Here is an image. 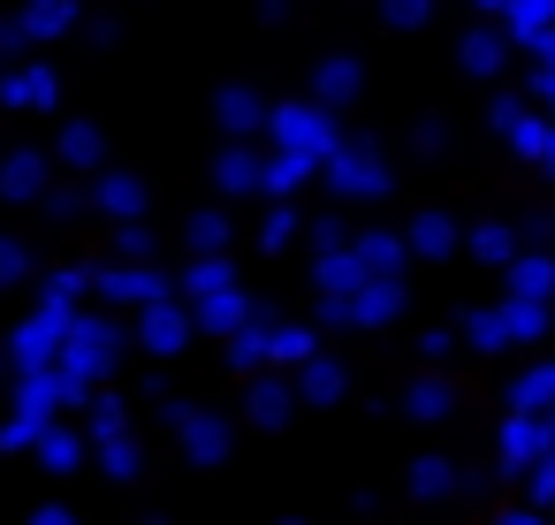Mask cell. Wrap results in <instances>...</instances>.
<instances>
[{
	"label": "cell",
	"instance_id": "cell-1",
	"mask_svg": "<svg viewBox=\"0 0 555 525\" xmlns=\"http://www.w3.org/2000/svg\"><path fill=\"white\" fill-rule=\"evenodd\" d=\"M267 138H274V161L305 183V176L327 168V153L343 145V123H335L327 107H312V100H282V107L267 115Z\"/></svg>",
	"mask_w": 555,
	"mask_h": 525
},
{
	"label": "cell",
	"instance_id": "cell-2",
	"mask_svg": "<svg viewBox=\"0 0 555 525\" xmlns=\"http://www.w3.org/2000/svg\"><path fill=\"white\" fill-rule=\"evenodd\" d=\"M327 191H343V199H388V191H396L388 153H380L365 130H343V145L327 153Z\"/></svg>",
	"mask_w": 555,
	"mask_h": 525
},
{
	"label": "cell",
	"instance_id": "cell-3",
	"mask_svg": "<svg viewBox=\"0 0 555 525\" xmlns=\"http://www.w3.org/2000/svg\"><path fill=\"white\" fill-rule=\"evenodd\" d=\"M487 123H494V130L509 138V153H517V161H540V168H547L555 123H547V115H540L532 100H517V92H494V100H487Z\"/></svg>",
	"mask_w": 555,
	"mask_h": 525
},
{
	"label": "cell",
	"instance_id": "cell-4",
	"mask_svg": "<svg viewBox=\"0 0 555 525\" xmlns=\"http://www.w3.org/2000/svg\"><path fill=\"white\" fill-rule=\"evenodd\" d=\"M403 312V282H358L350 297H327V320L335 328H380Z\"/></svg>",
	"mask_w": 555,
	"mask_h": 525
},
{
	"label": "cell",
	"instance_id": "cell-5",
	"mask_svg": "<svg viewBox=\"0 0 555 525\" xmlns=\"http://www.w3.org/2000/svg\"><path fill=\"white\" fill-rule=\"evenodd\" d=\"M350 259H358V274H365V282H403L411 244H403V236H388V229H365V236L350 244Z\"/></svg>",
	"mask_w": 555,
	"mask_h": 525
},
{
	"label": "cell",
	"instance_id": "cell-6",
	"mask_svg": "<svg viewBox=\"0 0 555 525\" xmlns=\"http://www.w3.org/2000/svg\"><path fill=\"white\" fill-rule=\"evenodd\" d=\"M365 92V69L350 62V54H327L320 69H312V107H327V115H343L350 100Z\"/></svg>",
	"mask_w": 555,
	"mask_h": 525
},
{
	"label": "cell",
	"instance_id": "cell-7",
	"mask_svg": "<svg viewBox=\"0 0 555 525\" xmlns=\"http://www.w3.org/2000/svg\"><path fill=\"white\" fill-rule=\"evenodd\" d=\"M494 31H502L509 47H532L540 31H555V0H502V16H494Z\"/></svg>",
	"mask_w": 555,
	"mask_h": 525
},
{
	"label": "cell",
	"instance_id": "cell-8",
	"mask_svg": "<svg viewBox=\"0 0 555 525\" xmlns=\"http://www.w3.org/2000/svg\"><path fill=\"white\" fill-rule=\"evenodd\" d=\"M456 62L479 77V85H494L502 77V62H509V39L494 31V24H479V31H464V47H456Z\"/></svg>",
	"mask_w": 555,
	"mask_h": 525
},
{
	"label": "cell",
	"instance_id": "cell-9",
	"mask_svg": "<svg viewBox=\"0 0 555 525\" xmlns=\"http://www.w3.org/2000/svg\"><path fill=\"white\" fill-rule=\"evenodd\" d=\"M267 115H274V107H267L251 85H229V92H221V130H229L236 145H244V138H259V130H267Z\"/></svg>",
	"mask_w": 555,
	"mask_h": 525
},
{
	"label": "cell",
	"instance_id": "cell-10",
	"mask_svg": "<svg viewBox=\"0 0 555 525\" xmlns=\"http://www.w3.org/2000/svg\"><path fill=\"white\" fill-rule=\"evenodd\" d=\"M403 244H411V259H449V252L464 244V229H456L441 206H426V214L411 221V236H403Z\"/></svg>",
	"mask_w": 555,
	"mask_h": 525
},
{
	"label": "cell",
	"instance_id": "cell-11",
	"mask_svg": "<svg viewBox=\"0 0 555 525\" xmlns=\"http://www.w3.org/2000/svg\"><path fill=\"white\" fill-rule=\"evenodd\" d=\"M509 297L547 305V297H555V259H547V252H517V259H509Z\"/></svg>",
	"mask_w": 555,
	"mask_h": 525
},
{
	"label": "cell",
	"instance_id": "cell-12",
	"mask_svg": "<svg viewBox=\"0 0 555 525\" xmlns=\"http://www.w3.org/2000/svg\"><path fill=\"white\" fill-rule=\"evenodd\" d=\"M214 183H221V191H267V161H251L244 145H229V153L214 161Z\"/></svg>",
	"mask_w": 555,
	"mask_h": 525
},
{
	"label": "cell",
	"instance_id": "cell-13",
	"mask_svg": "<svg viewBox=\"0 0 555 525\" xmlns=\"http://www.w3.org/2000/svg\"><path fill=\"white\" fill-rule=\"evenodd\" d=\"M502 328H509V343H532V335H547V305L509 297V305H502Z\"/></svg>",
	"mask_w": 555,
	"mask_h": 525
},
{
	"label": "cell",
	"instance_id": "cell-14",
	"mask_svg": "<svg viewBox=\"0 0 555 525\" xmlns=\"http://www.w3.org/2000/svg\"><path fill=\"white\" fill-rule=\"evenodd\" d=\"M472 252H479L487 267H509V259H517V236H509L502 221H479V229H472Z\"/></svg>",
	"mask_w": 555,
	"mask_h": 525
},
{
	"label": "cell",
	"instance_id": "cell-15",
	"mask_svg": "<svg viewBox=\"0 0 555 525\" xmlns=\"http://www.w3.org/2000/svg\"><path fill=\"white\" fill-rule=\"evenodd\" d=\"M380 24L388 31H426L434 24V0H380Z\"/></svg>",
	"mask_w": 555,
	"mask_h": 525
},
{
	"label": "cell",
	"instance_id": "cell-16",
	"mask_svg": "<svg viewBox=\"0 0 555 525\" xmlns=\"http://www.w3.org/2000/svg\"><path fill=\"white\" fill-rule=\"evenodd\" d=\"M464 328H472V343H479V350H502V343H509V328H502V305H494V312H472Z\"/></svg>",
	"mask_w": 555,
	"mask_h": 525
},
{
	"label": "cell",
	"instance_id": "cell-17",
	"mask_svg": "<svg viewBox=\"0 0 555 525\" xmlns=\"http://www.w3.org/2000/svg\"><path fill=\"white\" fill-rule=\"evenodd\" d=\"M411 411H418V419H441V411H449V381H434V373H426V381L411 388Z\"/></svg>",
	"mask_w": 555,
	"mask_h": 525
},
{
	"label": "cell",
	"instance_id": "cell-18",
	"mask_svg": "<svg viewBox=\"0 0 555 525\" xmlns=\"http://www.w3.org/2000/svg\"><path fill=\"white\" fill-rule=\"evenodd\" d=\"M100 191H107V206H115V214H138V206H145V191H138V176H107Z\"/></svg>",
	"mask_w": 555,
	"mask_h": 525
},
{
	"label": "cell",
	"instance_id": "cell-19",
	"mask_svg": "<svg viewBox=\"0 0 555 525\" xmlns=\"http://www.w3.org/2000/svg\"><path fill=\"white\" fill-rule=\"evenodd\" d=\"M69 24V0H39V9L24 16V31H62Z\"/></svg>",
	"mask_w": 555,
	"mask_h": 525
},
{
	"label": "cell",
	"instance_id": "cell-20",
	"mask_svg": "<svg viewBox=\"0 0 555 525\" xmlns=\"http://www.w3.org/2000/svg\"><path fill=\"white\" fill-rule=\"evenodd\" d=\"M411 153H426V161L441 153V115H418V123H411Z\"/></svg>",
	"mask_w": 555,
	"mask_h": 525
},
{
	"label": "cell",
	"instance_id": "cell-21",
	"mask_svg": "<svg viewBox=\"0 0 555 525\" xmlns=\"http://www.w3.org/2000/svg\"><path fill=\"white\" fill-rule=\"evenodd\" d=\"M517 396H525V404H555V366H532Z\"/></svg>",
	"mask_w": 555,
	"mask_h": 525
},
{
	"label": "cell",
	"instance_id": "cell-22",
	"mask_svg": "<svg viewBox=\"0 0 555 525\" xmlns=\"http://www.w3.org/2000/svg\"><path fill=\"white\" fill-rule=\"evenodd\" d=\"M418 487H426V495H441V487H449V464H441V457H426V464H418Z\"/></svg>",
	"mask_w": 555,
	"mask_h": 525
},
{
	"label": "cell",
	"instance_id": "cell-23",
	"mask_svg": "<svg viewBox=\"0 0 555 525\" xmlns=\"http://www.w3.org/2000/svg\"><path fill=\"white\" fill-rule=\"evenodd\" d=\"M69 161H100V138L92 130H69Z\"/></svg>",
	"mask_w": 555,
	"mask_h": 525
},
{
	"label": "cell",
	"instance_id": "cell-24",
	"mask_svg": "<svg viewBox=\"0 0 555 525\" xmlns=\"http://www.w3.org/2000/svg\"><path fill=\"white\" fill-rule=\"evenodd\" d=\"M191 236H198V244H221L229 229H221V214H198V221H191Z\"/></svg>",
	"mask_w": 555,
	"mask_h": 525
},
{
	"label": "cell",
	"instance_id": "cell-25",
	"mask_svg": "<svg viewBox=\"0 0 555 525\" xmlns=\"http://www.w3.org/2000/svg\"><path fill=\"white\" fill-rule=\"evenodd\" d=\"M312 236H320V252H350V236H343V221H320Z\"/></svg>",
	"mask_w": 555,
	"mask_h": 525
},
{
	"label": "cell",
	"instance_id": "cell-26",
	"mask_svg": "<svg viewBox=\"0 0 555 525\" xmlns=\"http://www.w3.org/2000/svg\"><path fill=\"white\" fill-rule=\"evenodd\" d=\"M525 54H532V69H555V31H540V39H532Z\"/></svg>",
	"mask_w": 555,
	"mask_h": 525
},
{
	"label": "cell",
	"instance_id": "cell-27",
	"mask_svg": "<svg viewBox=\"0 0 555 525\" xmlns=\"http://www.w3.org/2000/svg\"><path fill=\"white\" fill-rule=\"evenodd\" d=\"M479 9H487V24H494V16H502V0H479Z\"/></svg>",
	"mask_w": 555,
	"mask_h": 525
},
{
	"label": "cell",
	"instance_id": "cell-28",
	"mask_svg": "<svg viewBox=\"0 0 555 525\" xmlns=\"http://www.w3.org/2000/svg\"><path fill=\"white\" fill-rule=\"evenodd\" d=\"M502 525H540V517H502Z\"/></svg>",
	"mask_w": 555,
	"mask_h": 525
},
{
	"label": "cell",
	"instance_id": "cell-29",
	"mask_svg": "<svg viewBox=\"0 0 555 525\" xmlns=\"http://www.w3.org/2000/svg\"><path fill=\"white\" fill-rule=\"evenodd\" d=\"M547 168H555V145H547Z\"/></svg>",
	"mask_w": 555,
	"mask_h": 525
}]
</instances>
